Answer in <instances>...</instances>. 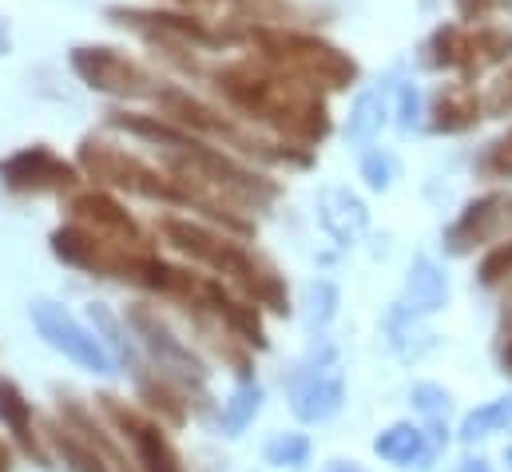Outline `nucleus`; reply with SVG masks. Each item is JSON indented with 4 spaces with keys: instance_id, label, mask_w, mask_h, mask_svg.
I'll list each match as a JSON object with an SVG mask.
<instances>
[{
    "instance_id": "4be33fe9",
    "label": "nucleus",
    "mask_w": 512,
    "mask_h": 472,
    "mask_svg": "<svg viewBox=\"0 0 512 472\" xmlns=\"http://www.w3.org/2000/svg\"><path fill=\"white\" fill-rule=\"evenodd\" d=\"M509 425H512V397H501V401H489V405L473 409V413L461 421L457 437H461L465 445H473V441H481V437H489V433H501V429H509Z\"/></svg>"
},
{
    "instance_id": "a211bd4d",
    "label": "nucleus",
    "mask_w": 512,
    "mask_h": 472,
    "mask_svg": "<svg viewBox=\"0 0 512 472\" xmlns=\"http://www.w3.org/2000/svg\"><path fill=\"white\" fill-rule=\"evenodd\" d=\"M52 441H56V449H60V457H64V465L72 472H112L116 465L100 453V445L96 441H88L80 429H72V425H52V433H48Z\"/></svg>"
},
{
    "instance_id": "1a4fd4ad",
    "label": "nucleus",
    "mask_w": 512,
    "mask_h": 472,
    "mask_svg": "<svg viewBox=\"0 0 512 472\" xmlns=\"http://www.w3.org/2000/svg\"><path fill=\"white\" fill-rule=\"evenodd\" d=\"M72 68L76 76L96 88V92H108V96H120V100H139V96H151L155 80L147 76L143 64L128 60L124 52L116 48H76L72 52Z\"/></svg>"
},
{
    "instance_id": "6ab92c4d",
    "label": "nucleus",
    "mask_w": 512,
    "mask_h": 472,
    "mask_svg": "<svg viewBox=\"0 0 512 472\" xmlns=\"http://www.w3.org/2000/svg\"><path fill=\"white\" fill-rule=\"evenodd\" d=\"M481 119V100L469 92V88H449L437 96V108H433V127L437 131H465Z\"/></svg>"
},
{
    "instance_id": "f704fd0d",
    "label": "nucleus",
    "mask_w": 512,
    "mask_h": 472,
    "mask_svg": "<svg viewBox=\"0 0 512 472\" xmlns=\"http://www.w3.org/2000/svg\"><path fill=\"white\" fill-rule=\"evenodd\" d=\"M457 4H461V16H473V12L481 16V12L493 8V0H457Z\"/></svg>"
},
{
    "instance_id": "7ed1b4c3",
    "label": "nucleus",
    "mask_w": 512,
    "mask_h": 472,
    "mask_svg": "<svg viewBox=\"0 0 512 472\" xmlns=\"http://www.w3.org/2000/svg\"><path fill=\"white\" fill-rule=\"evenodd\" d=\"M255 44L262 48V60L302 84H326V88H346L358 76V64L338 52L334 44L302 32H266L258 28Z\"/></svg>"
},
{
    "instance_id": "dca6fc26",
    "label": "nucleus",
    "mask_w": 512,
    "mask_h": 472,
    "mask_svg": "<svg viewBox=\"0 0 512 472\" xmlns=\"http://www.w3.org/2000/svg\"><path fill=\"white\" fill-rule=\"evenodd\" d=\"M445 298H449V282L437 270V262L433 258H413L409 278H405V310L433 314V310L445 306Z\"/></svg>"
},
{
    "instance_id": "393cba45",
    "label": "nucleus",
    "mask_w": 512,
    "mask_h": 472,
    "mask_svg": "<svg viewBox=\"0 0 512 472\" xmlns=\"http://www.w3.org/2000/svg\"><path fill=\"white\" fill-rule=\"evenodd\" d=\"M413 409L437 429V437H445L441 433V425H445V413H449V393L441 389V385H433V381H421V385H413Z\"/></svg>"
},
{
    "instance_id": "ddd939ff",
    "label": "nucleus",
    "mask_w": 512,
    "mask_h": 472,
    "mask_svg": "<svg viewBox=\"0 0 512 472\" xmlns=\"http://www.w3.org/2000/svg\"><path fill=\"white\" fill-rule=\"evenodd\" d=\"M505 227H512V195H485L465 207V215L449 227L445 246L449 254H469L477 242L497 238Z\"/></svg>"
},
{
    "instance_id": "4468645a",
    "label": "nucleus",
    "mask_w": 512,
    "mask_h": 472,
    "mask_svg": "<svg viewBox=\"0 0 512 472\" xmlns=\"http://www.w3.org/2000/svg\"><path fill=\"white\" fill-rule=\"evenodd\" d=\"M68 211H72V223H80V227H88V231H96V235L116 238V242L135 246V250H151L147 238H143V231H139V223L131 219L112 195H100V191L76 195Z\"/></svg>"
},
{
    "instance_id": "7c9ffc66",
    "label": "nucleus",
    "mask_w": 512,
    "mask_h": 472,
    "mask_svg": "<svg viewBox=\"0 0 512 472\" xmlns=\"http://www.w3.org/2000/svg\"><path fill=\"white\" fill-rule=\"evenodd\" d=\"M481 171L489 179H512V131L489 147V155L481 159Z\"/></svg>"
},
{
    "instance_id": "f8f14e48",
    "label": "nucleus",
    "mask_w": 512,
    "mask_h": 472,
    "mask_svg": "<svg viewBox=\"0 0 512 472\" xmlns=\"http://www.w3.org/2000/svg\"><path fill=\"white\" fill-rule=\"evenodd\" d=\"M346 401V381H342V369L330 361L322 369L306 365V373H298L294 389H290V409L298 421L306 425H322L330 421Z\"/></svg>"
},
{
    "instance_id": "473e14b6",
    "label": "nucleus",
    "mask_w": 512,
    "mask_h": 472,
    "mask_svg": "<svg viewBox=\"0 0 512 472\" xmlns=\"http://www.w3.org/2000/svg\"><path fill=\"white\" fill-rule=\"evenodd\" d=\"M417 104H421L417 92L405 88V92H401V127H413V123H417Z\"/></svg>"
},
{
    "instance_id": "2f4dec72",
    "label": "nucleus",
    "mask_w": 512,
    "mask_h": 472,
    "mask_svg": "<svg viewBox=\"0 0 512 472\" xmlns=\"http://www.w3.org/2000/svg\"><path fill=\"white\" fill-rule=\"evenodd\" d=\"M489 112L493 116H512V68L497 80V88L489 96Z\"/></svg>"
},
{
    "instance_id": "9d476101",
    "label": "nucleus",
    "mask_w": 512,
    "mask_h": 472,
    "mask_svg": "<svg viewBox=\"0 0 512 472\" xmlns=\"http://www.w3.org/2000/svg\"><path fill=\"white\" fill-rule=\"evenodd\" d=\"M0 183L16 195H44V191H72L80 183L76 167L52 155L48 147H24L0 163Z\"/></svg>"
},
{
    "instance_id": "c756f323",
    "label": "nucleus",
    "mask_w": 512,
    "mask_h": 472,
    "mask_svg": "<svg viewBox=\"0 0 512 472\" xmlns=\"http://www.w3.org/2000/svg\"><path fill=\"white\" fill-rule=\"evenodd\" d=\"M362 175H366V183H370L374 191H389V187H393V175H397V159L385 155V151H374V155H366Z\"/></svg>"
},
{
    "instance_id": "0eeeda50",
    "label": "nucleus",
    "mask_w": 512,
    "mask_h": 472,
    "mask_svg": "<svg viewBox=\"0 0 512 472\" xmlns=\"http://www.w3.org/2000/svg\"><path fill=\"white\" fill-rule=\"evenodd\" d=\"M32 326L40 330V338L52 346V350H60V354L68 357V361H76L80 369H88V373H112V357L104 350V342L92 334V330H84L64 306H56V302H32Z\"/></svg>"
},
{
    "instance_id": "412c9836",
    "label": "nucleus",
    "mask_w": 512,
    "mask_h": 472,
    "mask_svg": "<svg viewBox=\"0 0 512 472\" xmlns=\"http://www.w3.org/2000/svg\"><path fill=\"white\" fill-rule=\"evenodd\" d=\"M417 318H421V314H413V310H405V306L389 314V346L401 357H421L425 350H433V334H429Z\"/></svg>"
},
{
    "instance_id": "2eb2a0df",
    "label": "nucleus",
    "mask_w": 512,
    "mask_h": 472,
    "mask_svg": "<svg viewBox=\"0 0 512 472\" xmlns=\"http://www.w3.org/2000/svg\"><path fill=\"white\" fill-rule=\"evenodd\" d=\"M318 219H322V227L338 238L342 246L358 242V238L366 235V223H370L362 199H358L354 191H346V187H330V191L322 195V203H318Z\"/></svg>"
},
{
    "instance_id": "58836bf2",
    "label": "nucleus",
    "mask_w": 512,
    "mask_h": 472,
    "mask_svg": "<svg viewBox=\"0 0 512 472\" xmlns=\"http://www.w3.org/2000/svg\"><path fill=\"white\" fill-rule=\"evenodd\" d=\"M509 465H512V449H509Z\"/></svg>"
},
{
    "instance_id": "39448f33",
    "label": "nucleus",
    "mask_w": 512,
    "mask_h": 472,
    "mask_svg": "<svg viewBox=\"0 0 512 472\" xmlns=\"http://www.w3.org/2000/svg\"><path fill=\"white\" fill-rule=\"evenodd\" d=\"M128 326L135 330V338L143 342L147 357L159 365L155 373H163L167 381L207 397V365L191 354V346H183V338L171 334V326L151 306H128Z\"/></svg>"
},
{
    "instance_id": "c9c22d12",
    "label": "nucleus",
    "mask_w": 512,
    "mask_h": 472,
    "mask_svg": "<svg viewBox=\"0 0 512 472\" xmlns=\"http://www.w3.org/2000/svg\"><path fill=\"white\" fill-rule=\"evenodd\" d=\"M12 469V453H8V445L0 441V472H8Z\"/></svg>"
},
{
    "instance_id": "b1692460",
    "label": "nucleus",
    "mask_w": 512,
    "mask_h": 472,
    "mask_svg": "<svg viewBox=\"0 0 512 472\" xmlns=\"http://www.w3.org/2000/svg\"><path fill=\"white\" fill-rule=\"evenodd\" d=\"M243 346H255V350H266V334H262V322H258L255 306H243V302H231V310L219 318Z\"/></svg>"
},
{
    "instance_id": "20e7f679",
    "label": "nucleus",
    "mask_w": 512,
    "mask_h": 472,
    "mask_svg": "<svg viewBox=\"0 0 512 472\" xmlns=\"http://www.w3.org/2000/svg\"><path fill=\"white\" fill-rule=\"evenodd\" d=\"M80 167H84L88 179L108 183V187H120V191H131V195H143V199H155V203H187L183 191L175 187V179H167L163 171L147 167L143 159H135L128 151L104 143V139H84Z\"/></svg>"
},
{
    "instance_id": "423d86ee",
    "label": "nucleus",
    "mask_w": 512,
    "mask_h": 472,
    "mask_svg": "<svg viewBox=\"0 0 512 472\" xmlns=\"http://www.w3.org/2000/svg\"><path fill=\"white\" fill-rule=\"evenodd\" d=\"M52 254L76 270H88V274H100V278H120V282H131V270L139 262V254L147 250H135V246H124L116 238H104L80 223H68L60 231H52Z\"/></svg>"
},
{
    "instance_id": "f257e3e1",
    "label": "nucleus",
    "mask_w": 512,
    "mask_h": 472,
    "mask_svg": "<svg viewBox=\"0 0 512 472\" xmlns=\"http://www.w3.org/2000/svg\"><path fill=\"white\" fill-rule=\"evenodd\" d=\"M219 92L243 112V116L258 119V123H270L302 143H318L326 131H330V116H326V104L294 76H278L270 68H255L251 60L247 64H231L215 76Z\"/></svg>"
},
{
    "instance_id": "bb28decb",
    "label": "nucleus",
    "mask_w": 512,
    "mask_h": 472,
    "mask_svg": "<svg viewBox=\"0 0 512 472\" xmlns=\"http://www.w3.org/2000/svg\"><path fill=\"white\" fill-rule=\"evenodd\" d=\"M382 116H385V108H382V100L374 96V92H366L358 104H354V116H350V139L354 143H370L374 135H378V127H382Z\"/></svg>"
},
{
    "instance_id": "5701e85b",
    "label": "nucleus",
    "mask_w": 512,
    "mask_h": 472,
    "mask_svg": "<svg viewBox=\"0 0 512 472\" xmlns=\"http://www.w3.org/2000/svg\"><path fill=\"white\" fill-rule=\"evenodd\" d=\"M258 409H262V389H258L255 381H243V385L231 393V401L223 405V429H227L231 437H239V433L258 417Z\"/></svg>"
},
{
    "instance_id": "c85d7f7f",
    "label": "nucleus",
    "mask_w": 512,
    "mask_h": 472,
    "mask_svg": "<svg viewBox=\"0 0 512 472\" xmlns=\"http://www.w3.org/2000/svg\"><path fill=\"white\" fill-rule=\"evenodd\" d=\"M481 286H497V282H505L512 278V238L509 242H501L497 250H489L485 254V262H481Z\"/></svg>"
},
{
    "instance_id": "aec40b11",
    "label": "nucleus",
    "mask_w": 512,
    "mask_h": 472,
    "mask_svg": "<svg viewBox=\"0 0 512 472\" xmlns=\"http://www.w3.org/2000/svg\"><path fill=\"white\" fill-rule=\"evenodd\" d=\"M374 453L389 465H413L425 457V433L417 425H393L374 441Z\"/></svg>"
},
{
    "instance_id": "cd10ccee",
    "label": "nucleus",
    "mask_w": 512,
    "mask_h": 472,
    "mask_svg": "<svg viewBox=\"0 0 512 472\" xmlns=\"http://www.w3.org/2000/svg\"><path fill=\"white\" fill-rule=\"evenodd\" d=\"M338 314V286L334 282H310L306 286V322L310 326H326Z\"/></svg>"
},
{
    "instance_id": "a878e982",
    "label": "nucleus",
    "mask_w": 512,
    "mask_h": 472,
    "mask_svg": "<svg viewBox=\"0 0 512 472\" xmlns=\"http://www.w3.org/2000/svg\"><path fill=\"white\" fill-rule=\"evenodd\" d=\"M306 457H310V441L302 433H282L266 445V465L274 469H298L306 465Z\"/></svg>"
},
{
    "instance_id": "6e6552de",
    "label": "nucleus",
    "mask_w": 512,
    "mask_h": 472,
    "mask_svg": "<svg viewBox=\"0 0 512 472\" xmlns=\"http://www.w3.org/2000/svg\"><path fill=\"white\" fill-rule=\"evenodd\" d=\"M100 409H104V417L120 429V437L131 441L139 472H187L183 469V457L175 453V445L167 441V433H163L159 421H151L147 413L131 409V405L116 401V397H108V393L100 397Z\"/></svg>"
},
{
    "instance_id": "f3484780",
    "label": "nucleus",
    "mask_w": 512,
    "mask_h": 472,
    "mask_svg": "<svg viewBox=\"0 0 512 472\" xmlns=\"http://www.w3.org/2000/svg\"><path fill=\"white\" fill-rule=\"evenodd\" d=\"M0 425L20 441V449L36 461H48L44 449H40V437L32 429V401L12 385V381H0Z\"/></svg>"
},
{
    "instance_id": "4c0bfd02",
    "label": "nucleus",
    "mask_w": 512,
    "mask_h": 472,
    "mask_svg": "<svg viewBox=\"0 0 512 472\" xmlns=\"http://www.w3.org/2000/svg\"><path fill=\"white\" fill-rule=\"evenodd\" d=\"M183 4H191V8H215V4H223V0H183Z\"/></svg>"
},
{
    "instance_id": "9b49d317",
    "label": "nucleus",
    "mask_w": 512,
    "mask_h": 472,
    "mask_svg": "<svg viewBox=\"0 0 512 472\" xmlns=\"http://www.w3.org/2000/svg\"><path fill=\"white\" fill-rule=\"evenodd\" d=\"M155 96H159V104H163V112H167L171 123H179V127H187V131H195V135H211V139H223V143H235V147H243V151H255V155L274 159V151H266L262 143L247 139L231 119L219 116V112L207 108V104H199L195 96H187V92H179V88H159Z\"/></svg>"
},
{
    "instance_id": "e433bc0d",
    "label": "nucleus",
    "mask_w": 512,
    "mask_h": 472,
    "mask_svg": "<svg viewBox=\"0 0 512 472\" xmlns=\"http://www.w3.org/2000/svg\"><path fill=\"white\" fill-rule=\"evenodd\" d=\"M461 472H489L485 461H461Z\"/></svg>"
},
{
    "instance_id": "72a5a7b5",
    "label": "nucleus",
    "mask_w": 512,
    "mask_h": 472,
    "mask_svg": "<svg viewBox=\"0 0 512 472\" xmlns=\"http://www.w3.org/2000/svg\"><path fill=\"white\" fill-rule=\"evenodd\" d=\"M509 310H505V346H501V365H505V373L512 377V302H505Z\"/></svg>"
},
{
    "instance_id": "f03ea898",
    "label": "nucleus",
    "mask_w": 512,
    "mask_h": 472,
    "mask_svg": "<svg viewBox=\"0 0 512 472\" xmlns=\"http://www.w3.org/2000/svg\"><path fill=\"white\" fill-rule=\"evenodd\" d=\"M159 231H163V238H167L175 250H183L187 258H195V262L211 266L215 274H223L227 282H235L251 302L274 310V314H286V310H290L286 286H282V278L274 274V266H266V262H262L258 254H251L247 246H239V242H231V238L211 235L207 227L187 223V219H163Z\"/></svg>"
}]
</instances>
